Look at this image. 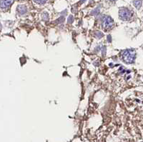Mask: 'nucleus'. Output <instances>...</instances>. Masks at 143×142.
<instances>
[{"instance_id": "obj_1", "label": "nucleus", "mask_w": 143, "mask_h": 142, "mask_svg": "<svg viewBox=\"0 0 143 142\" xmlns=\"http://www.w3.org/2000/svg\"><path fill=\"white\" fill-rule=\"evenodd\" d=\"M122 57V59L125 63L131 64V63H133L135 59L136 53L134 50L127 49L123 51Z\"/></svg>"}, {"instance_id": "obj_10", "label": "nucleus", "mask_w": 143, "mask_h": 142, "mask_svg": "<svg viewBox=\"0 0 143 142\" xmlns=\"http://www.w3.org/2000/svg\"><path fill=\"white\" fill-rule=\"evenodd\" d=\"M72 16H70V17H69V21H68V22H69V23H72Z\"/></svg>"}, {"instance_id": "obj_4", "label": "nucleus", "mask_w": 143, "mask_h": 142, "mask_svg": "<svg viewBox=\"0 0 143 142\" xmlns=\"http://www.w3.org/2000/svg\"><path fill=\"white\" fill-rule=\"evenodd\" d=\"M13 3V0H1V8L2 9H7Z\"/></svg>"}, {"instance_id": "obj_6", "label": "nucleus", "mask_w": 143, "mask_h": 142, "mask_svg": "<svg viewBox=\"0 0 143 142\" xmlns=\"http://www.w3.org/2000/svg\"><path fill=\"white\" fill-rule=\"evenodd\" d=\"M142 0H135L133 2V4L134 6L137 8V9H139L141 6H142Z\"/></svg>"}, {"instance_id": "obj_7", "label": "nucleus", "mask_w": 143, "mask_h": 142, "mask_svg": "<svg viewBox=\"0 0 143 142\" xmlns=\"http://www.w3.org/2000/svg\"><path fill=\"white\" fill-rule=\"evenodd\" d=\"M34 2L37 4H43L46 2V0H34Z\"/></svg>"}, {"instance_id": "obj_9", "label": "nucleus", "mask_w": 143, "mask_h": 142, "mask_svg": "<svg viewBox=\"0 0 143 142\" xmlns=\"http://www.w3.org/2000/svg\"><path fill=\"white\" fill-rule=\"evenodd\" d=\"M42 18H43V20L47 21V20H48V14H46V13H44L42 15Z\"/></svg>"}, {"instance_id": "obj_5", "label": "nucleus", "mask_w": 143, "mask_h": 142, "mask_svg": "<svg viewBox=\"0 0 143 142\" xmlns=\"http://www.w3.org/2000/svg\"><path fill=\"white\" fill-rule=\"evenodd\" d=\"M27 7L25 5H19L17 7V11L20 14H25L27 12Z\"/></svg>"}, {"instance_id": "obj_2", "label": "nucleus", "mask_w": 143, "mask_h": 142, "mask_svg": "<svg viewBox=\"0 0 143 142\" xmlns=\"http://www.w3.org/2000/svg\"><path fill=\"white\" fill-rule=\"evenodd\" d=\"M119 16L122 20L128 21L132 16V12L127 8H122L119 11Z\"/></svg>"}, {"instance_id": "obj_3", "label": "nucleus", "mask_w": 143, "mask_h": 142, "mask_svg": "<svg viewBox=\"0 0 143 142\" xmlns=\"http://www.w3.org/2000/svg\"><path fill=\"white\" fill-rule=\"evenodd\" d=\"M114 21L112 20V19L109 17V16H105L102 19V26L104 30H109L111 29L114 27Z\"/></svg>"}, {"instance_id": "obj_8", "label": "nucleus", "mask_w": 143, "mask_h": 142, "mask_svg": "<svg viewBox=\"0 0 143 142\" xmlns=\"http://www.w3.org/2000/svg\"><path fill=\"white\" fill-rule=\"evenodd\" d=\"M96 36L97 39H100V38H102V37L103 36V34L100 32H97Z\"/></svg>"}]
</instances>
